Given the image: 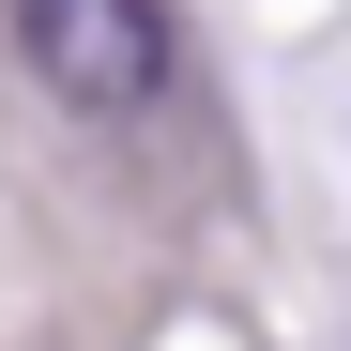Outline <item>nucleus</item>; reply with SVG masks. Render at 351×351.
<instances>
[{"label": "nucleus", "mask_w": 351, "mask_h": 351, "mask_svg": "<svg viewBox=\"0 0 351 351\" xmlns=\"http://www.w3.org/2000/svg\"><path fill=\"white\" fill-rule=\"evenodd\" d=\"M16 46H31V77L92 107V123H123V107L168 92V0H16Z\"/></svg>", "instance_id": "f257e3e1"}]
</instances>
